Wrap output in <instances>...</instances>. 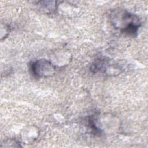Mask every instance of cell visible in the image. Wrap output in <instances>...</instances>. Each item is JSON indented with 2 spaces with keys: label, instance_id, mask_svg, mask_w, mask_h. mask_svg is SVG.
Listing matches in <instances>:
<instances>
[{
  "label": "cell",
  "instance_id": "cell-1",
  "mask_svg": "<svg viewBox=\"0 0 148 148\" xmlns=\"http://www.w3.org/2000/svg\"><path fill=\"white\" fill-rule=\"evenodd\" d=\"M112 15L111 21L116 28L119 29L122 33L136 36L141 25L140 20L138 16L125 10H116Z\"/></svg>",
  "mask_w": 148,
  "mask_h": 148
},
{
  "label": "cell",
  "instance_id": "cell-6",
  "mask_svg": "<svg viewBox=\"0 0 148 148\" xmlns=\"http://www.w3.org/2000/svg\"><path fill=\"white\" fill-rule=\"evenodd\" d=\"M1 40H2L3 38H5L6 37V36L8 35L9 32V27L8 25H6V24H3L2 23L1 24Z\"/></svg>",
  "mask_w": 148,
  "mask_h": 148
},
{
  "label": "cell",
  "instance_id": "cell-5",
  "mask_svg": "<svg viewBox=\"0 0 148 148\" xmlns=\"http://www.w3.org/2000/svg\"><path fill=\"white\" fill-rule=\"evenodd\" d=\"M1 147H21L19 141L14 139H8L4 140L3 143H2Z\"/></svg>",
  "mask_w": 148,
  "mask_h": 148
},
{
  "label": "cell",
  "instance_id": "cell-3",
  "mask_svg": "<svg viewBox=\"0 0 148 148\" xmlns=\"http://www.w3.org/2000/svg\"><path fill=\"white\" fill-rule=\"evenodd\" d=\"M39 9L46 13H52L57 9L56 1H39L37 2Z\"/></svg>",
  "mask_w": 148,
  "mask_h": 148
},
{
  "label": "cell",
  "instance_id": "cell-4",
  "mask_svg": "<svg viewBox=\"0 0 148 148\" xmlns=\"http://www.w3.org/2000/svg\"><path fill=\"white\" fill-rule=\"evenodd\" d=\"M36 129V128L34 129L33 127L32 128L29 129L28 127L27 129H25L23 132V134H22V139L23 141L25 143H32L36 140L39 135V132H36L32 134V132H34Z\"/></svg>",
  "mask_w": 148,
  "mask_h": 148
},
{
  "label": "cell",
  "instance_id": "cell-2",
  "mask_svg": "<svg viewBox=\"0 0 148 148\" xmlns=\"http://www.w3.org/2000/svg\"><path fill=\"white\" fill-rule=\"evenodd\" d=\"M32 74L38 78H46L53 76L56 72V65L50 60L39 59L30 65Z\"/></svg>",
  "mask_w": 148,
  "mask_h": 148
}]
</instances>
